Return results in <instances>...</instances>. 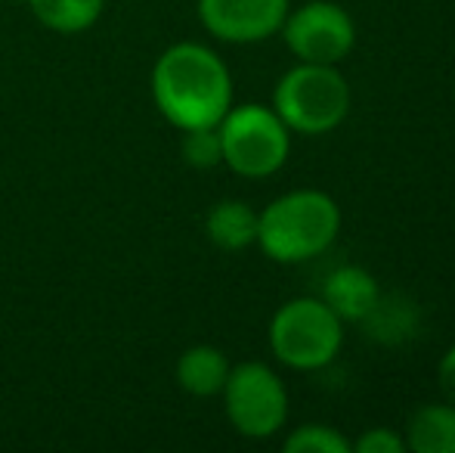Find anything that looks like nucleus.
Listing matches in <instances>:
<instances>
[{
  "instance_id": "f257e3e1",
  "label": "nucleus",
  "mask_w": 455,
  "mask_h": 453,
  "mask_svg": "<svg viewBox=\"0 0 455 453\" xmlns=\"http://www.w3.org/2000/svg\"><path fill=\"white\" fill-rule=\"evenodd\" d=\"M152 97L164 118L180 131L217 127L233 106V78L214 50L202 44H174L152 69Z\"/></svg>"
},
{
  "instance_id": "f03ea898",
  "label": "nucleus",
  "mask_w": 455,
  "mask_h": 453,
  "mask_svg": "<svg viewBox=\"0 0 455 453\" xmlns=\"http://www.w3.org/2000/svg\"><path fill=\"white\" fill-rule=\"evenodd\" d=\"M341 230V208L323 190H291L258 214V246L279 264H304L329 252Z\"/></svg>"
},
{
  "instance_id": "7ed1b4c3",
  "label": "nucleus",
  "mask_w": 455,
  "mask_h": 453,
  "mask_svg": "<svg viewBox=\"0 0 455 453\" xmlns=\"http://www.w3.org/2000/svg\"><path fill=\"white\" fill-rule=\"evenodd\" d=\"M273 112L285 121L288 131L323 137L347 118L350 87L338 66L298 62L275 85Z\"/></svg>"
},
{
  "instance_id": "20e7f679",
  "label": "nucleus",
  "mask_w": 455,
  "mask_h": 453,
  "mask_svg": "<svg viewBox=\"0 0 455 453\" xmlns=\"http://www.w3.org/2000/svg\"><path fill=\"white\" fill-rule=\"evenodd\" d=\"M344 344V320L323 298H291L270 320V348L285 367L313 373L329 367Z\"/></svg>"
},
{
  "instance_id": "39448f33",
  "label": "nucleus",
  "mask_w": 455,
  "mask_h": 453,
  "mask_svg": "<svg viewBox=\"0 0 455 453\" xmlns=\"http://www.w3.org/2000/svg\"><path fill=\"white\" fill-rule=\"evenodd\" d=\"M223 165L239 177H270L288 162L291 131L273 109L260 103L229 106L217 125Z\"/></svg>"
},
{
  "instance_id": "423d86ee",
  "label": "nucleus",
  "mask_w": 455,
  "mask_h": 453,
  "mask_svg": "<svg viewBox=\"0 0 455 453\" xmlns=\"http://www.w3.org/2000/svg\"><path fill=\"white\" fill-rule=\"evenodd\" d=\"M223 407L233 429L245 438H273L288 419V392L267 363L248 360L229 367Z\"/></svg>"
},
{
  "instance_id": "0eeeda50",
  "label": "nucleus",
  "mask_w": 455,
  "mask_h": 453,
  "mask_svg": "<svg viewBox=\"0 0 455 453\" xmlns=\"http://www.w3.org/2000/svg\"><path fill=\"white\" fill-rule=\"evenodd\" d=\"M282 37L298 62L338 66L356 47V25L344 6L331 0H307L298 10H288Z\"/></svg>"
},
{
  "instance_id": "6e6552de",
  "label": "nucleus",
  "mask_w": 455,
  "mask_h": 453,
  "mask_svg": "<svg viewBox=\"0 0 455 453\" xmlns=\"http://www.w3.org/2000/svg\"><path fill=\"white\" fill-rule=\"evenodd\" d=\"M288 16V0H198V19L227 44H258L273 37Z\"/></svg>"
},
{
  "instance_id": "1a4fd4ad",
  "label": "nucleus",
  "mask_w": 455,
  "mask_h": 453,
  "mask_svg": "<svg viewBox=\"0 0 455 453\" xmlns=\"http://www.w3.org/2000/svg\"><path fill=\"white\" fill-rule=\"evenodd\" d=\"M381 286L369 271L356 264H344L331 271L323 283V302L341 317L344 323H360L375 308Z\"/></svg>"
},
{
  "instance_id": "9d476101",
  "label": "nucleus",
  "mask_w": 455,
  "mask_h": 453,
  "mask_svg": "<svg viewBox=\"0 0 455 453\" xmlns=\"http://www.w3.org/2000/svg\"><path fill=\"white\" fill-rule=\"evenodd\" d=\"M363 329L371 342L381 344H403L421 333V311L412 298L390 292V295H378L375 308L363 317Z\"/></svg>"
},
{
  "instance_id": "9b49d317",
  "label": "nucleus",
  "mask_w": 455,
  "mask_h": 453,
  "mask_svg": "<svg viewBox=\"0 0 455 453\" xmlns=\"http://www.w3.org/2000/svg\"><path fill=\"white\" fill-rule=\"evenodd\" d=\"M204 233L223 252H242L258 242V212L242 199H223L204 218Z\"/></svg>"
},
{
  "instance_id": "f8f14e48",
  "label": "nucleus",
  "mask_w": 455,
  "mask_h": 453,
  "mask_svg": "<svg viewBox=\"0 0 455 453\" xmlns=\"http://www.w3.org/2000/svg\"><path fill=\"white\" fill-rule=\"evenodd\" d=\"M227 376H229V360L214 344L186 348L180 354V360H177V382H180L183 392L196 394V398L220 394Z\"/></svg>"
},
{
  "instance_id": "ddd939ff",
  "label": "nucleus",
  "mask_w": 455,
  "mask_h": 453,
  "mask_svg": "<svg viewBox=\"0 0 455 453\" xmlns=\"http://www.w3.org/2000/svg\"><path fill=\"white\" fill-rule=\"evenodd\" d=\"M406 448L415 453H455V404H425L409 417Z\"/></svg>"
},
{
  "instance_id": "4468645a",
  "label": "nucleus",
  "mask_w": 455,
  "mask_h": 453,
  "mask_svg": "<svg viewBox=\"0 0 455 453\" xmlns=\"http://www.w3.org/2000/svg\"><path fill=\"white\" fill-rule=\"evenodd\" d=\"M37 22L60 35H78L87 31L102 16L106 0H28Z\"/></svg>"
},
{
  "instance_id": "2eb2a0df",
  "label": "nucleus",
  "mask_w": 455,
  "mask_h": 453,
  "mask_svg": "<svg viewBox=\"0 0 455 453\" xmlns=\"http://www.w3.org/2000/svg\"><path fill=\"white\" fill-rule=\"evenodd\" d=\"M285 453H354V444L331 425H300L285 438Z\"/></svg>"
},
{
  "instance_id": "dca6fc26",
  "label": "nucleus",
  "mask_w": 455,
  "mask_h": 453,
  "mask_svg": "<svg viewBox=\"0 0 455 453\" xmlns=\"http://www.w3.org/2000/svg\"><path fill=\"white\" fill-rule=\"evenodd\" d=\"M183 158L192 168H214L223 162L220 152V133L217 127H189L183 131Z\"/></svg>"
},
{
  "instance_id": "f3484780",
  "label": "nucleus",
  "mask_w": 455,
  "mask_h": 453,
  "mask_svg": "<svg viewBox=\"0 0 455 453\" xmlns=\"http://www.w3.org/2000/svg\"><path fill=\"white\" fill-rule=\"evenodd\" d=\"M350 444H354L356 453H406L409 450L406 438H400L390 429H369Z\"/></svg>"
},
{
  "instance_id": "a211bd4d",
  "label": "nucleus",
  "mask_w": 455,
  "mask_h": 453,
  "mask_svg": "<svg viewBox=\"0 0 455 453\" xmlns=\"http://www.w3.org/2000/svg\"><path fill=\"white\" fill-rule=\"evenodd\" d=\"M437 382H440V392H443V398L450 400V404H455V342L446 348V354L440 357Z\"/></svg>"
}]
</instances>
